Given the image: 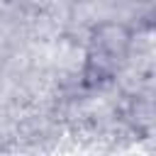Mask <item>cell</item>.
I'll return each instance as SVG.
<instances>
[{"label": "cell", "instance_id": "6da1fadb", "mask_svg": "<svg viewBox=\"0 0 156 156\" xmlns=\"http://www.w3.org/2000/svg\"><path fill=\"white\" fill-rule=\"evenodd\" d=\"M129 51H132V29L127 24L115 20L95 24L88 37L83 83L88 88H100L110 83L124 66Z\"/></svg>", "mask_w": 156, "mask_h": 156}]
</instances>
